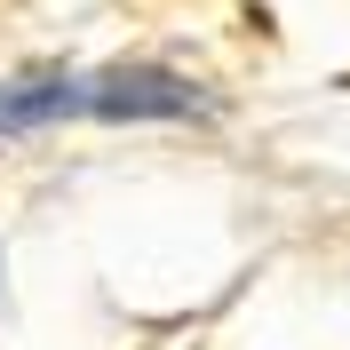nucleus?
Returning <instances> with one entry per match:
<instances>
[{
  "label": "nucleus",
  "instance_id": "nucleus-1",
  "mask_svg": "<svg viewBox=\"0 0 350 350\" xmlns=\"http://www.w3.org/2000/svg\"><path fill=\"white\" fill-rule=\"evenodd\" d=\"M80 111H96V120H199L207 96H199L191 80H175V72L120 64V72H104V80L80 88Z\"/></svg>",
  "mask_w": 350,
  "mask_h": 350
},
{
  "label": "nucleus",
  "instance_id": "nucleus-2",
  "mask_svg": "<svg viewBox=\"0 0 350 350\" xmlns=\"http://www.w3.org/2000/svg\"><path fill=\"white\" fill-rule=\"evenodd\" d=\"M64 111H80V88L72 80H16V88H0V135L64 120Z\"/></svg>",
  "mask_w": 350,
  "mask_h": 350
}]
</instances>
